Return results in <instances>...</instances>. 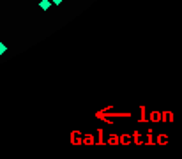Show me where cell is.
Wrapping results in <instances>:
<instances>
[{"label":"cell","instance_id":"6da1fadb","mask_svg":"<svg viewBox=\"0 0 182 159\" xmlns=\"http://www.w3.org/2000/svg\"><path fill=\"white\" fill-rule=\"evenodd\" d=\"M39 7L42 9V11H48V9L51 7V2H50V0H41V2H39Z\"/></svg>","mask_w":182,"mask_h":159},{"label":"cell","instance_id":"7a4b0ae2","mask_svg":"<svg viewBox=\"0 0 182 159\" xmlns=\"http://www.w3.org/2000/svg\"><path fill=\"white\" fill-rule=\"evenodd\" d=\"M5 51H7V46H5L4 42H0V55H4Z\"/></svg>","mask_w":182,"mask_h":159},{"label":"cell","instance_id":"3957f363","mask_svg":"<svg viewBox=\"0 0 182 159\" xmlns=\"http://www.w3.org/2000/svg\"><path fill=\"white\" fill-rule=\"evenodd\" d=\"M50 2H51L53 5H62V2H64V0H50Z\"/></svg>","mask_w":182,"mask_h":159}]
</instances>
